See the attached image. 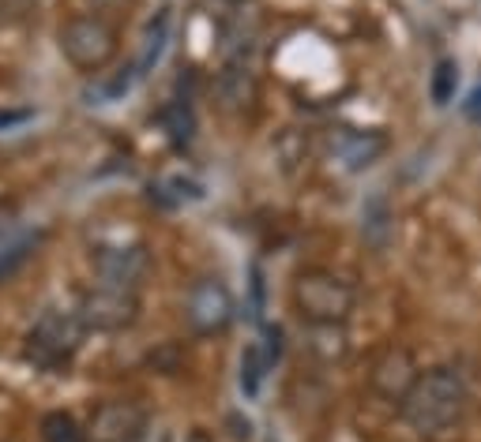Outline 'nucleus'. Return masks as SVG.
<instances>
[{
	"label": "nucleus",
	"instance_id": "obj_8",
	"mask_svg": "<svg viewBox=\"0 0 481 442\" xmlns=\"http://www.w3.org/2000/svg\"><path fill=\"white\" fill-rule=\"evenodd\" d=\"M147 428V416L139 405L132 401H110V405H102V409L95 413L91 420V435L95 442H136L139 435H144Z\"/></svg>",
	"mask_w": 481,
	"mask_h": 442
},
{
	"label": "nucleus",
	"instance_id": "obj_7",
	"mask_svg": "<svg viewBox=\"0 0 481 442\" xmlns=\"http://www.w3.org/2000/svg\"><path fill=\"white\" fill-rule=\"evenodd\" d=\"M147 266H151V259L139 244H117V248H98L95 251V274L102 278V285L132 289L147 274Z\"/></svg>",
	"mask_w": 481,
	"mask_h": 442
},
{
	"label": "nucleus",
	"instance_id": "obj_21",
	"mask_svg": "<svg viewBox=\"0 0 481 442\" xmlns=\"http://www.w3.org/2000/svg\"><path fill=\"white\" fill-rule=\"evenodd\" d=\"M185 442H207V435H203V431H192Z\"/></svg>",
	"mask_w": 481,
	"mask_h": 442
},
{
	"label": "nucleus",
	"instance_id": "obj_9",
	"mask_svg": "<svg viewBox=\"0 0 481 442\" xmlns=\"http://www.w3.org/2000/svg\"><path fill=\"white\" fill-rule=\"evenodd\" d=\"M328 146H331V158L343 165V169L358 173L387 151V139L380 132H361V127H335Z\"/></svg>",
	"mask_w": 481,
	"mask_h": 442
},
{
	"label": "nucleus",
	"instance_id": "obj_6",
	"mask_svg": "<svg viewBox=\"0 0 481 442\" xmlns=\"http://www.w3.org/2000/svg\"><path fill=\"white\" fill-rule=\"evenodd\" d=\"M185 315H188L192 330L215 334V330H222L229 319H234V297H229V289L219 278H200L188 289Z\"/></svg>",
	"mask_w": 481,
	"mask_h": 442
},
{
	"label": "nucleus",
	"instance_id": "obj_11",
	"mask_svg": "<svg viewBox=\"0 0 481 442\" xmlns=\"http://www.w3.org/2000/svg\"><path fill=\"white\" fill-rule=\"evenodd\" d=\"M166 38H170V12H162L158 20H151V27L144 34V49H139V61L132 64L136 76H144L151 64H158V57H162V49H166Z\"/></svg>",
	"mask_w": 481,
	"mask_h": 442
},
{
	"label": "nucleus",
	"instance_id": "obj_22",
	"mask_svg": "<svg viewBox=\"0 0 481 442\" xmlns=\"http://www.w3.org/2000/svg\"><path fill=\"white\" fill-rule=\"evenodd\" d=\"M234 4H241V0H234Z\"/></svg>",
	"mask_w": 481,
	"mask_h": 442
},
{
	"label": "nucleus",
	"instance_id": "obj_12",
	"mask_svg": "<svg viewBox=\"0 0 481 442\" xmlns=\"http://www.w3.org/2000/svg\"><path fill=\"white\" fill-rule=\"evenodd\" d=\"M309 348L316 356L335 360L346 353V334L338 330V323H309Z\"/></svg>",
	"mask_w": 481,
	"mask_h": 442
},
{
	"label": "nucleus",
	"instance_id": "obj_13",
	"mask_svg": "<svg viewBox=\"0 0 481 442\" xmlns=\"http://www.w3.org/2000/svg\"><path fill=\"white\" fill-rule=\"evenodd\" d=\"M275 360L267 356V348L263 345H253L245 353V360H241V390L248 394V397H256L260 394V382H263V375H267V367H271Z\"/></svg>",
	"mask_w": 481,
	"mask_h": 442
},
{
	"label": "nucleus",
	"instance_id": "obj_3",
	"mask_svg": "<svg viewBox=\"0 0 481 442\" xmlns=\"http://www.w3.org/2000/svg\"><path fill=\"white\" fill-rule=\"evenodd\" d=\"M61 53L79 71H102L117 53V34L95 15H76L61 30Z\"/></svg>",
	"mask_w": 481,
	"mask_h": 442
},
{
	"label": "nucleus",
	"instance_id": "obj_16",
	"mask_svg": "<svg viewBox=\"0 0 481 442\" xmlns=\"http://www.w3.org/2000/svg\"><path fill=\"white\" fill-rule=\"evenodd\" d=\"M42 442H87V431L68 413H49L42 420Z\"/></svg>",
	"mask_w": 481,
	"mask_h": 442
},
{
	"label": "nucleus",
	"instance_id": "obj_19",
	"mask_svg": "<svg viewBox=\"0 0 481 442\" xmlns=\"http://www.w3.org/2000/svg\"><path fill=\"white\" fill-rule=\"evenodd\" d=\"M467 117L481 124V90H474V94L467 98Z\"/></svg>",
	"mask_w": 481,
	"mask_h": 442
},
{
	"label": "nucleus",
	"instance_id": "obj_1",
	"mask_svg": "<svg viewBox=\"0 0 481 442\" xmlns=\"http://www.w3.org/2000/svg\"><path fill=\"white\" fill-rule=\"evenodd\" d=\"M462 409H467V382L452 367H433V372L418 375L410 394L399 401L402 420L418 435H436L452 428V423L462 420Z\"/></svg>",
	"mask_w": 481,
	"mask_h": 442
},
{
	"label": "nucleus",
	"instance_id": "obj_2",
	"mask_svg": "<svg viewBox=\"0 0 481 442\" xmlns=\"http://www.w3.org/2000/svg\"><path fill=\"white\" fill-rule=\"evenodd\" d=\"M294 304L309 323H343L353 307V289L328 270H305L294 282Z\"/></svg>",
	"mask_w": 481,
	"mask_h": 442
},
{
	"label": "nucleus",
	"instance_id": "obj_20",
	"mask_svg": "<svg viewBox=\"0 0 481 442\" xmlns=\"http://www.w3.org/2000/svg\"><path fill=\"white\" fill-rule=\"evenodd\" d=\"M124 0H95V8H102V12H110V8H120Z\"/></svg>",
	"mask_w": 481,
	"mask_h": 442
},
{
	"label": "nucleus",
	"instance_id": "obj_17",
	"mask_svg": "<svg viewBox=\"0 0 481 442\" xmlns=\"http://www.w3.org/2000/svg\"><path fill=\"white\" fill-rule=\"evenodd\" d=\"M455 86H459V64L455 61H440L436 71H433V102L448 105L455 98Z\"/></svg>",
	"mask_w": 481,
	"mask_h": 442
},
{
	"label": "nucleus",
	"instance_id": "obj_10",
	"mask_svg": "<svg viewBox=\"0 0 481 442\" xmlns=\"http://www.w3.org/2000/svg\"><path fill=\"white\" fill-rule=\"evenodd\" d=\"M414 382H418V364L399 345L384 348L377 364H372V386H377V394H384L387 401H402Z\"/></svg>",
	"mask_w": 481,
	"mask_h": 442
},
{
	"label": "nucleus",
	"instance_id": "obj_14",
	"mask_svg": "<svg viewBox=\"0 0 481 442\" xmlns=\"http://www.w3.org/2000/svg\"><path fill=\"white\" fill-rule=\"evenodd\" d=\"M361 233L372 248H384L387 244V233H391V214L384 207V199H372L369 207L361 210Z\"/></svg>",
	"mask_w": 481,
	"mask_h": 442
},
{
	"label": "nucleus",
	"instance_id": "obj_4",
	"mask_svg": "<svg viewBox=\"0 0 481 442\" xmlns=\"http://www.w3.org/2000/svg\"><path fill=\"white\" fill-rule=\"evenodd\" d=\"M83 338V319L79 311H46L30 330L27 353L30 360H38L42 367H57L79 348Z\"/></svg>",
	"mask_w": 481,
	"mask_h": 442
},
{
	"label": "nucleus",
	"instance_id": "obj_15",
	"mask_svg": "<svg viewBox=\"0 0 481 442\" xmlns=\"http://www.w3.org/2000/svg\"><path fill=\"white\" fill-rule=\"evenodd\" d=\"M154 195L166 202V207H181V202H195L203 199V188L195 180H185V176H166L154 184Z\"/></svg>",
	"mask_w": 481,
	"mask_h": 442
},
{
	"label": "nucleus",
	"instance_id": "obj_18",
	"mask_svg": "<svg viewBox=\"0 0 481 442\" xmlns=\"http://www.w3.org/2000/svg\"><path fill=\"white\" fill-rule=\"evenodd\" d=\"M34 120V109H0V132H15V127H23Z\"/></svg>",
	"mask_w": 481,
	"mask_h": 442
},
{
	"label": "nucleus",
	"instance_id": "obj_5",
	"mask_svg": "<svg viewBox=\"0 0 481 442\" xmlns=\"http://www.w3.org/2000/svg\"><path fill=\"white\" fill-rule=\"evenodd\" d=\"M136 292L117 289V285H98L79 300V319L87 330H102V334H117V330L136 323Z\"/></svg>",
	"mask_w": 481,
	"mask_h": 442
}]
</instances>
